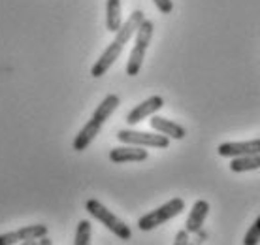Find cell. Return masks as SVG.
Here are the masks:
<instances>
[{
  "instance_id": "6da1fadb",
  "label": "cell",
  "mask_w": 260,
  "mask_h": 245,
  "mask_svg": "<svg viewBox=\"0 0 260 245\" xmlns=\"http://www.w3.org/2000/svg\"><path fill=\"white\" fill-rule=\"evenodd\" d=\"M85 209H87V211H89V215H91V217H94L98 223H102V225H104L111 234H115L119 239L128 241V239L132 238V230H130V226L126 225L124 221L119 219L115 213H111L110 209L102 204V202H98V200H94V198H91V200L85 202Z\"/></svg>"
},
{
  "instance_id": "7a4b0ae2",
  "label": "cell",
  "mask_w": 260,
  "mask_h": 245,
  "mask_svg": "<svg viewBox=\"0 0 260 245\" xmlns=\"http://www.w3.org/2000/svg\"><path fill=\"white\" fill-rule=\"evenodd\" d=\"M181 211H185V200H183V198H172V200L162 204L160 207H156L153 211L142 215V217L138 219V228H140L142 232L155 230L156 226H160V225H164V223L172 221Z\"/></svg>"
},
{
  "instance_id": "3957f363",
  "label": "cell",
  "mask_w": 260,
  "mask_h": 245,
  "mask_svg": "<svg viewBox=\"0 0 260 245\" xmlns=\"http://www.w3.org/2000/svg\"><path fill=\"white\" fill-rule=\"evenodd\" d=\"M153 30L155 26L149 19H143V23L140 25L136 33V40H134V47L130 51L128 63H126V76H138L140 70H142L143 58H145V53H147V47L151 44V38H153Z\"/></svg>"
},
{
  "instance_id": "277c9868",
  "label": "cell",
  "mask_w": 260,
  "mask_h": 245,
  "mask_svg": "<svg viewBox=\"0 0 260 245\" xmlns=\"http://www.w3.org/2000/svg\"><path fill=\"white\" fill-rule=\"evenodd\" d=\"M117 140L126 145H138V147H155L166 149L170 145V138L158 134V132H143V130L123 129L117 132Z\"/></svg>"
},
{
  "instance_id": "5b68a950",
  "label": "cell",
  "mask_w": 260,
  "mask_h": 245,
  "mask_svg": "<svg viewBox=\"0 0 260 245\" xmlns=\"http://www.w3.org/2000/svg\"><path fill=\"white\" fill-rule=\"evenodd\" d=\"M47 236V226L46 225H30L23 226L19 230H12V232L0 234V245H17L26 239H40Z\"/></svg>"
},
{
  "instance_id": "8992f818",
  "label": "cell",
  "mask_w": 260,
  "mask_h": 245,
  "mask_svg": "<svg viewBox=\"0 0 260 245\" xmlns=\"http://www.w3.org/2000/svg\"><path fill=\"white\" fill-rule=\"evenodd\" d=\"M123 49H124V45L113 38V42H111V44L106 47L104 53H102V55L98 57L96 63L92 65V68H91V76H92V78H102L106 72H108L111 66H113V63H115V60L121 57Z\"/></svg>"
},
{
  "instance_id": "52a82bcc",
  "label": "cell",
  "mask_w": 260,
  "mask_h": 245,
  "mask_svg": "<svg viewBox=\"0 0 260 245\" xmlns=\"http://www.w3.org/2000/svg\"><path fill=\"white\" fill-rule=\"evenodd\" d=\"M217 153L224 159H234L243 155H260V138L249 142H224L217 147Z\"/></svg>"
},
{
  "instance_id": "ba28073f",
  "label": "cell",
  "mask_w": 260,
  "mask_h": 245,
  "mask_svg": "<svg viewBox=\"0 0 260 245\" xmlns=\"http://www.w3.org/2000/svg\"><path fill=\"white\" fill-rule=\"evenodd\" d=\"M162 106H164L162 97H158V95L149 97L147 100L140 102L138 106H134V108L128 111V115H126V122H128V125H138V122H142L143 119L155 115L156 111L160 110Z\"/></svg>"
},
{
  "instance_id": "9c48e42d",
  "label": "cell",
  "mask_w": 260,
  "mask_h": 245,
  "mask_svg": "<svg viewBox=\"0 0 260 245\" xmlns=\"http://www.w3.org/2000/svg\"><path fill=\"white\" fill-rule=\"evenodd\" d=\"M149 153L145 147H138V145H126L123 143L121 147H113L110 151V161L115 164H123V162H143L147 161Z\"/></svg>"
},
{
  "instance_id": "30bf717a",
  "label": "cell",
  "mask_w": 260,
  "mask_h": 245,
  "mask_svg": "<svg viewBox=\"0 0 260 245\" xmlns=\"http://www.w3.org/2000/svg\"><path fill=\"white\" fill-rule=\"evenodd\" d=\"M149 125H151V129L155 130V132L166 136V138H172V140H183V138L187 136V130L183 129L181 125L170 121V119H166V117L153 115V117H151Z\"/></svg>"
},
{
  "instance_id": "8fae6325",
  "label": "cell",
  "mask_w": 260,
  "mask_h": 245,
  "mask_svg": "<svg viewBox=\"0 0 260 245\" xmlns=\"http://www.w3.org/2000/svg\"><path fill=\"white\" fill-rule=\"evenodd\" d=\"M102 127H104V125L98 121V119L91 117L89 121L85 122L83 129L78 132V136L74 138V151H78V153L85 151V149L92 143V140L98 136V132H100V129H102Z\"/></svg>"
},
{
  "instance_id": "7c38bea8",
  "label": "cell",
  "mask_w": 260,
  "mask_h": 245,
  "mask_svg": "<svg viewBox=\"0 0 260 245\" xmlns=\"http://www.w3.org/2000/svg\"><path fill=\"white\" fill-rule=\"evenodd\" d=\"M209 213V202L208 200H196L192 209H190L187 223H185V230L189 234H198L202 230V226L206 223V217Z\"/></svg>"
},
{
  "instance_id": "4fadbf2b",
  "label": "cell",
  "mask_w": 260,
  "mask_h": 245,
  "mask_svg": "<svg viewBox=\"0 0 260 245\" xmlns=\"http://www.w3.org/2000/svg\"><path fill=\"white\" fill-rule=\"evenodd\" d=\"M121 25H123L121 0H106V28L110 33H117Z\"/></svg>"
},
{
  "instance_id": "5bb4252c",
  "label": "cell",
  "mask_w": 260,
  "mask_h": 245,
  "mask_svg": "<svg viewBox=\"0 0 260 245\" xmlns=\"http://www.w3.org/2000/svg\"><path fill=\"white\" fill-rule=\"evenodd\" d=\"M119 104H121V100H119L117 95H108V97H106L104 100L96 106V110H94L92 117H94V119H98V121L104 125V122L108 121L111 115H113V111L119 108Z\"/></svg>"
},
{
  "instance_id": "9a60e30c",
  "label": "cell",
  "mask_w": 260,
  "mask_h": 245,
  "mask_svg": "<svg viewBox=\"0 0 260 245\" xmlns=\"http://www.w3.org/2000/svg\"><path fill=\"white\" fill-rule=\"evenodd\" d=\"M260 168V155H243L230 159V170L236 174H243V172H253Z\"/></svg>"
},
{
  "instance_id": "2e32d148",
  "label": "cell",
  "mask_w": 260,
  "mask_h": 245,
  "mask_svg": "<svg viewBox=\"0 0 260 245\" xmlns=\"http://www.w3.org/2000/svg\"><path fill=\"white\" fill-rule=\"evenodd\" d=\"M91 236H92L91 223H89V221H79L78 228H76L74 245H91Z\"/></svg>"
},
{
  "instance_id": "e0dca14e",
  "label": "cell",
  "mask_w": 260,
  "mask_h": 245,
  "mask_svg": "<svg viewBox=\"0 0 260 245\" xmlns=\"http://www.w3.org/2000/svg\"><path fill=\"white\" fill-rule=\"evenodd\" d=\"M260 243V217H256L251 228L247 230L245 238H243V245H258Z\"/></svg>"
},
{
  "instance_id": "ac0fdd59",
  "label": "cell",
  "mask_w": 260,
  "mask_h": 245,
  "mask_svg": "<svg viewBox=\"0 0 260 245\" xmlns=\"http://www.w3.org/2000/svg\"><path fill=\"white\" fill-rule=\"evenodd\" d=\"M153 2H155V6L158 8L160 13H170L174 10V2L172 0H153Z\"/></svg>"
},
{
  "instance_id": "d6986e66",
  "label": "cell",
  "mask_w": 260,
  "mask_h": 245,
  "mask_svg": "<svg viewBox=\"0 0 260 245\" xmlns=\"http://www.w3.org/2000/svg\"><path fill=\"white\" fill-rule=\"evenodd\" d=\"M174 245H190L189 243V232L183 228L176 234V239H174Z\"/></svg>"
},
{
  "instance_id": "ffe728a7",
  "label": "cell",
  "mask_w": 260,
  "mask_h": 245,
  "mask_svg": "<svg viewBox=\"0 0 260 245\" xmlns=\"http://www.w3.org/2000/svg\"><path fill=\"white\" fill-rule=\"evenodd\" d=\"M38 245H53V241L47 236H44V238H40L38 239Z\"/></svg>"
},
{
  "instance_id": "44dd1931",
  "label": "cell",
  "mask_w": 260,
  "mask_h": 245,
  "mask_svg": "<svg viewBox=\"0 0 260 245\" xmlns=\"http://www.w3.org/2000/svg\"><path fill=\"white\" fill-rule=\"evenodd\" d=\"M17 245H38V239H26V241H21Z\"/></svg>"
}]
</instances>
